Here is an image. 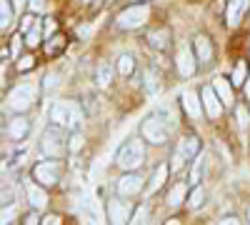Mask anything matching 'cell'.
<instances>
[{"mask_svg":"<svg viewBox=\"0 0 250 225\" xmlns=\"http://www.w3.org/2000/svg\"><path fill=\"white\" fill-rule=\"evenodd\" d=\"M195 58H198V55H193V53H190V48H180V50H178L175 63H178V70H180V75H183V78H193V75L198 73V63H195Z\"/></svg>","mask_w":250,"mask_h":225,"instance_id":"obj_11","label":"cell"},{"mask_svg":"<svg viewBox=\"0 0 250 225\" xmlns=\"http://www.w3.org/2000/svg\"><path fill=\"white\" fill-rule=\"evenodd\" d=\"M68 113H70V100H55L50 108V123L68 128Z\"/></svg>","mask_w":250,"mask_h":225,"instance_id":"obj_15","label":"cell"},{"mask_svg":"<svg viewBox=\"0 0 250 225\" xmlns=\"http://www.w3.org/2000/svg\"><path fill=\"white\" fill-rule=\"evenodd\" d=\"M248 8H250V0H230L228 8H225V23L230 25V28H235Z\"/></svg>","mask_w":250,"mask_h":225,"instance_id":"obj_12","label":"cell"},{"mask_svg":"<svg viewBox=\"0 0 250 225\" xmlns=\"http://www.w3.org/2000/svg\"><path fill=\"white\" fill-rule=\"evenodd\" d=\"M200 98H203V108H205L208 118H220L223 115V105L225 103L220 100V95H218V90L213 85H205L200 90Z\"/></svg>","mask_w":250,"mask_h":225,"instance_id":"obj_9","label":"cell"},{"mask_svg":"<svg viewBox=\"0 0 250 225\" xmlns=\"http://www.w3.org/2000/svg\"><path fill=\"white\" fill-rule=\"evenodd\" d=\"M10 23H13V8H10L8 0H3V3H0V28L8 30Z\"/></svg>","mask_w":250,"mask_h":225,"instance_id":"obj_23","label":"cell"},{"mask_svg":"<svg viewBox=\"0 0 250 225\" xmlns=\"http://www.w3.org/2000/svg\"><path fill=\"white\" fill-rule=\"evenodd\" d=\"M83 145H85V138L75 130V133L70 135V140H68V148H70V153H78V150H83Z\"/></svg>","mask_w":250,"mask_h":225,"instance_id":"obj_30","label":"cell"},{"mask_svg":"<svg viewBox=\"0 0 250 225\" xmlns=\"http://www.w3.org/2000/svg\"><path fill=\"white\" fill-rule=\"evenodd\" d=\"M235 113H238V123H240V128H248V125H250V118H248V110H245V108H238Z\"/></svg>","mask_w":250,"mask_h":225,"instance_id":"obj_36","label":"cell"},{"mask_svg":"<svg viewBox=\"0 0 250 225\" xmlns=\"http://www.w3.org/2000/svg\"><path fill=\"white\" fill-rule=\"evenodd\" d=\"M203 200H205V190L200 185H193V193H190V198H188V205H190L193 210H198L203 205Z\"/></svg>","mask_w":250,"mask_h":225,"instance_id":"obj_26","label":"cell"},{"mask_svg":"<svg viewBox=\"0 0 250 225\" xmlns=\"http://www.w3.org/2000/svg\"><path fill=\"white\" fill-rule=\"evenodd\" d=\"M83 125V110L75 100H70V113H68V130H78Z\"/></svg>","mask_w":250,"mask_h":225,"instance_id":"obj_21","label":"cell"},{"mask_svg":"<svg viewBox=\"0 0 250 225\" xmlns=\"http://www.w3.org/2000/svg\"><path fill=\"white\" fill-rule=\"evenodd\" d=\"M180 100H183V108H185V113L190 115L193 120H198V118L203 115V98H198L193 90H185V93L180 95Z\"/></svg>","mask_w":250,"mask_h":225,"instance_id":"obj_14","label":"cell"},{"mask_svg":"<svg viewBox=\"0 0 250 225\" xmlns=\"http://www.w3.org/2000/svg\"><path fill=\"white\" fill-rule=\"evenodd\" d=\"M33 178H35L38 183H43L45 188H53L55 183L60 180V168H58V163H55L53 158L45 160V163H38L35 170H33Z\"/></svg>","mask_w":250,"mask_h":225,"instance_id":"obj_7","label":"cell"},{"mask_svg":"<svg viewBox=\"0 0 250 225\" xmlns=\"http://www.w3.org/2000/svg\"><path fill=\"white\" fill-rule=\"evenodd\" d=\"M148 18H150V5L148 3H138V5L125 8L118 15V25L123 30H135V28L145 25V20H148Z\"/></svg>","mask_w":250,"mask_h":225,"instance_id":"obj_5","label":"cell"},{"mask_svg":"<svg viewBox=\"0 0 250 225\" xmlns=\"http://www.w3.org/2000/svg\"><path fill=\"white\" fill-rule=\"evenodd\" d=\"M108 220L115 223V225L130 223V208L120 200H108Z\"/></svg>","mask_w":250,"mask_h":225,"instance_id":"obj_13","label":"cell"},{"mask_svg":"<svg viewBox=\"0 0 250 225\" xmlns=\"http://www.w3.org/2000/svg\"><path fill=\"white\" fill-rule=\"evenodd\" d=\"M28 8L33 13H43L45 10V0H28Z\"/></svg>","mask_w":250,"mask_h":225,"instance_id":"obj_37","label":"cell"},{"mask_svg":"<svg viewBox=\"0 0 250 225\" xmlns=\"http://www.w3.org/2000/svg\"><path fill=\"white\" fill-rule=\"evenodd\" d=\"M23 223H25V225H35V223H40V220H38V215H35V213H28Z\"/></svg>","mask_w":250,"mask_h":225,"instance_id":"obj_40","label":"cell"},{"mask_svg":"<svg viewBox=\"0 0 250 225\" xmlns=\"http://www.w3.org/2000/svg\"><path fill=\"white\" fill-rule=\"evenodd\" d=\"M245 95L250 98V83H248V80H245Z\"/></svg>","mask_w":250,"mask_h":225,"instance_id":"obj_44","label":"cell"},{"mask_svg":"<svg viewBox=\"0 0 250 225\" xmlns=\"http://www.w3.org/2000/svg\"><path fill=\"white\" fill-rule=\"evenodd\" d=\"M133 70H135L133 55H120V58H118V73H120V75H130Z\"/></svg>","mask_w":250,"mask_h":225,"instance_id":"obj_25","label":"cell"},{"mask_svg":"<svg viewBox=\"0 0 250 225\" xmlns=\"http://www.w3.org/2000/svg\"><path fill=\"white\" fill-rule=\"evenodd\" d=\"M188 195V185L185 183H178V185H173V190L168 193V208H180L183 200Z\"/></svg>","mask_w":250,"mask_h":225,"instance_id":"obj_19","label":"cell"},{"mask_svg":"<svg viewBox=\"0 0 250 225\" xmlns=\"http://www.w3.org/2000/svg\"><path fill=\"white\" fill-rule=\"evenodd\" d=\"M110 80H113V68L108 63H100L98 65V83L100 85H110Z\"/></svg>","mask_w":250,"mask_h":225,"instance_id":"obj_28","label":"cell"},{"mask_svg":"<svg viewBox=\"0 0 250 225\" xmlns=\"http://www.w3.org/2000/svg\"><path fill=\"white\" fill-rule=\"evenodd\" d=\"M143 160H145V143L140 138L125 140L115 155L118 168H123V170H138L143 165Z\"/></svg>","mask_w":250,"mask_h":225,"instance_id":"obj_2","label":"cell"},{"mask_svg":"<svg viewBox=\"0 0 250 225\" xmlns=\"http://www.w3.org/2000/svg\"><path fill=\"white\" fill-rule=\"evenodd\" d=\"M195 55L203 65H210L213 63V45H210V38L198 35L195 38Z\"/></svg>","mask_w":250,"mask_h":225,"instance_id":"obj_17","label":"cell"},{"mask_svg":"<svg viewBox=\"0 0 250 225\" xmlns=\"http://www.w3.org/2000/svg\"><path fill=\"white\" fill-rule=\"evenodd\" d=\"M170 128L173 125H168V123L160 118V113H153V115H148V118L143 120L140 133H143V138L148 140V143H153V145H163V143L168 140Z\"/></svg>","mask_w":250,"mask_h":225,"instance_id":"obj_3","label":"cell"},{"mask_svg":"<svg viewBox=\"0 0 250 225\" xmlns=\"http://www.w3.org/2000/svg\"><path fill=\"white\" fill-rule=\"evenodd\" d=\"M168 173H170V168L168 165H160L158 170H155V175H153V180H150V193H158L160 188H163V183H165V178H168Z\"/></svg>","mask_w":250,"mask_h":225,"instance_id":"obj_22","label":"cell"},{"mask_svg":"<svg viewBox=\"0 0 250 225\" xmlns=\"http://www.w3.org/2000/svg\"><path fill=\"white\" fill-rule=\"evenodd\" d=\"M28 133H30V120H28V118L18 115V118H13V120L8 123V135H10L13 140H23Z\"/></svg>","mask_w":250,"mask_h":225,"instance_id":"obj_16","label":"cell"},{"mask_svg":"<svg viewBox=\"0 0 250 225\" xmlns=\"http://www.w3.org/2000/svg\"><path fill=\"white\" fill-rule=\"evenodd\" d=\"M248 220H250V208H248Z\"/></svg>","mask_w":250,"mask_h":225,"instance_id":"obj_45","label":"cell"},{"mask_svg":"<svg viewBox=\"0 0 250 225\" xmlns=\"http://www.w3.org/2000/svg\"><path fill=\"white\" fill-rule=\"evenodd\" d=\"M40 150H43L45 158L60 160L62 155L70 150L68 148V138H65V128L50 123V125L45 128V133H43V138H40Z\"/></svg>","mask_w":250,"mask_h":225,"instance_id":"obj_1","label":"cell"},{"mask_svg":"<svg viewBox=\"0 0 250 225\" xmlns=\"http://www.w3.org/2000/svg\"><path fill=\"white\" fill-rule=\"evenodd\" d=\"M203 165H205V158L198 153L195 158H193V165H190V185H200V180H203Z\"/></svg>","mask_w":250,"mask_h":225,"instance_id":"obj_20","label":"cell"},{"mask_svg":"<svg viewBox=\"0 0 250 225\" xmlns=\"http://www.w3.org/2000/svg\"><path fill=\"white\" fill-rule=\"evenodd\" d=\"M150 218V213H148V208H145V205H140L135 213H133V218H130V223H135V225H143V223H150L148 220Z\"/></svg>","mask_w":250,"mask_h":225,"instance_id":"obj_32","label":"cell"},{"mask_svg":"<svg viewBox=\"0 0 250 225\" xmlns=\"http://www.w3.org/2000/svg\"><path fill=\"white\" fill-rule=\"evenodd\" d=\"M25 198L30 203L33 210H43L48 205V193H45V185L43 183H38L35 178L25 183Z\"/></svg>","mask_w":250,"mask_h":225,"instance_id":"obj_8","label":"cell"},{"mask_svg":"<svg viewBox=\"0 0 250 225\" xmlns=\"http://www.w3.org/2000/svg\"><path fill=\"white\" fill-rule=\"evenodd\" d=\"M62 48H65V38H62V35H53L48 43H45V53L48 55H58Z\"/></svg>","mask_w":250,"mask_h":225,"instance_id":"obj_24","label":"cell"},{"mask_svg":"<svg viewBox=\"0 0 250 225\" xmlns=\"http://www.w3.org/2000/svg\"><path fill=\"white\" fill-rule=\"evenodd\" d=\"M25 3H28V0H13V8H15V10H20Z\"/></svg>","mask_w":250,"mask_h":225,"instance_id":"obj_43","label":"cell"},{"mask_svg":"<svg viewBox=\"0 0 250 225\" xmlns=\"http://www.w3.org/2000/svg\"><path fill=\"white\" fill-rule=\"evenodd\" d=\"M85 3H90V0H85Z\"/></svg>","mask_w":250,"mask_h":225,"instance_id":"obj_46","label":"cell"},{"mask_svg":"<svg viewBox=\"0 0 250 225\" xmlns=\"http://www.w3.org/2000/svg\"><path fill=\"white\" fill-rule=\"evenodd\" d=\"M40 223H45V225H60V223H62V218H60V215H45Z\"/></svg>","mask_w":250,"mask_h":225,"instance_id":"obj_39","label":"cell"},{"mask_svg":"<svg viewBox=\"0 0 250 225\" xmlns=\"http://www.w3.org/2000/svg\"><path fill=\"white\" fill-rule=\"evenodd\" d=\"M218 223H223V225H228V223H230V225H238L240 220H238L235 215H228V218H223V220H218Z\"/></svg>","mask_w":250,"mask_h":225,"instance_id":"obj_42","label":"cell"},{"mask_svg":"<svg viewBox=\"0 0 250 225\" xmlns=\"http://www.w3.org/2000/svg\"><path fill=\"white\" fill-rule=\"evenodd\" d=\"M200 153V140L195 135H185L180 143H178V148L170 158V173H178L188 160H193L195 155Z\"/></svg>","mask_w":250,"mask_h":225,"instance_id":"obj_4","label":"cell"},{"mask_svg":"<svg viewBox=\"0 0 250 225\" xmlns=\"http://www.w3.org/2000/svg\"><path fill=\"white\" fill-rule=\"evenodd\" d=\"M168 38H170V35H168V30H158V33H150V35H148V43H150L153 48H158V50H160V48H165Z\"/></svg>","mask_w":250,"mask_h":225,"instance_id":"obj_27","label":"cell"},{"mask_svg":"<svg viewBox=\"0 0 250 225\" xmlns=\"http://www.w3.org/2000/svg\"><path fill=\"white\" fill-rule=\"evenodd\" d=\"M213 88L218 90V95H220V100H223V103L225 105H233V88H230V83H228V80L225 78H215L213 80Z\"/></svg>","mask_w":250,"mask_h":225,"instance_id":"obj_18","label":"cell"},{"mask_svg":"<svg viewBox=\"0 0 250 225\" xmlns=\"http://www.w3.org/2000/svg\"><path fill=\"white\" fill-rule=\"evenodd\" d=\"M13 220H15V208H13V205H10V208L5 205V208H3V215H0V223L8 225V223H13Z\"/></svg>","mask_w":250,"mask_h":225,"instance_id":"obj_35","label":"cell"},{"mask_svg":"<svg viewBox=\"0 0 250 225\" xmlns=\"http://www.w3.org/2000/svg\"><path fill=\"white\" fill-rule=\"evenodd\" d=\"M30 28H35V18H33V10L23 18V23H20V30H23V33H28Z\"/></svg>","mask_w":250,"mask_h":225,"instance_id":"obj_34","label":"cell"},{"mask_svg":"<svg viewBox=\"0 0 250 225\" xmlns=\"http://www.w3.org/2000/svg\"><path fill=\"white\" fill-rule=\"evenodd\" d=\"M58 85V75H45L43 78V88L45 90H50V88H55Z\"/></svg>","mask_w":250,"mask_h":225,"instance_id":"obj_38","label":"cell"},{"mask_svg":"<svg viewBox=\"0 0 250 225\" xmlns=\"http://www.w3.org/2000/svg\"><path fill=\"white\" fill-rule=\"evenodd\" d=\"M33 68H35V58H33V55H23V58H18V70H20V73L33 70Z\"/></svg>","mask_w":250,"mask_h":225,"instance_id":"obj_33","label":"cell"},{"mask_svg":"<svg viewBox=\"0 0 250 225\" xmlns=\"http://www.w3.org/2000/svg\"><path fill=\"white\" fill-rule=\"evenodd\" d=\"M33 103H35V88H33V85H18V88H13L10 95H8V105H10V110H15V113L30 110Z\"/></svg>","mask_w":250,"mask_h":225,"instance_id":"obj_6","label":"cell"},{"mask_svg":"<svg viewBox=\"0 0 250 225\" xmlns=\"http://www.w3.org/2000/svg\"><path fill=\"white\" fill-rule=\"evenodd\" d=\"M245 80H248V65L240 60L233 70V85H245Z\"/></svg>","mask_w":250,"mask_h":225,"instance_id":"obj_29","label":"cell"},{"mask_svg":"<svg viewBox=\"0 0 250 225\" xmlns=\"http://www.w3.org/2000/svg\"><path fill=\"white\" fill-rule=\"evenodd\" d=\"M143 190V178L135 173V170H125V175L118 180V193L120 195H138Z\"/></svg>","mask_w":250,"mask_h":225,"instance_id":"obj_10","label":"cell"},{"mask_svg":"<svg viewBox=\"0 0 250 225\" xmlns=\"http://www.w3.org/2000/svg\"><path fill=\"white\" fill-rule=\"evenodd\" d=\"M55 28H58V25H55V20H53V18H50V20H45V33H48V35H50V33H55Z\"/></svg>","mask_w":250,"mask_h":225,"instance_id":"obj_41","label":"cell"},{"mask_svg":"<svg viewBox=\"0 0 250 225\" xmlns=\"http://www.w3.org/2000/svg\"><path fill=\"white\" fill-rule=\"evenodd\" d=\"M40 38H43V35H40L38 25H35V28H30V30L25 33V45H28V48H35V45H40Z\"/></svg>","mask_w":250,"mask_h":225,"instance_id":"obj_31","label":"cell"}]
</instances>
